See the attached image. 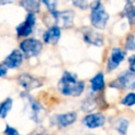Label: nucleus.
<instances>
[{
  "label": "nucleus",
  "instance_id": "1",
  "mask_svg": "<svg viewBox=\"0 0 135 135\" xmlns=\"http://www.w3.org/2000/svg\"><path fill=\"white\" fill-rule=\"evenodd\" d=\"M58 90L65 95L79 96L84 90V83L81 81H78L77 76L70 72L66 71L58 81Z\"/></svg>",
  "mask_w": 135,
  "mask_h": 135
},
{
  "label": "nucleus",
  "instance_id": "2",
  "mask_svg": "<svg viewBox=\"0 0 135 135\" xmlns=\"http://www.w3.org/2000/svg\"><path fill=\"white\" fill-rule=\"evenodd\" d=\"M21 96L24 100L26 109L29 111V116L33 121L41 122L46 115L45 109L42 107V105L38 101H36L33 97L28 94L27 93L21 94Z\"/></svg>",
  "mask_w": 135,
  "mask_h": 135
},
{
  "label": "nucleus",
  "instance_id": "3",
  "mask_svg": "<svg viewBox=\"0 0 135 135\" xmlns=\"http://www.w3.org/2000/svg\"><path fill=\"white\" fill-rule=\"evenodd\" d=\"M91 22L97 29H104L107 23L109 16L100 1H95L91 4Z\"/></svg>",
  "mask_w": 135,
  "mask_h": 135
},
{
  "label": "nucleus",
  "instance_id": "4",
  "mask_svg": "<svg viewBox=\"0 0 135 135\" xmlns=\"http://www.w3.org/2000/svg\"><path fill=\"white\" fill-rule=\"evenodd\" d=\"M20 47L26 57H32L40 54L43 48V44L37 39L28 38L21 42Z\"/></svg>",
  "mask_w": 135,
  "mask_h": 135
},
{
  "label": "nucleus",
  "instance_id": "5",
  "mask_svg": "<svg viewBox=\"0 0 135 135\" xmlns=\"http://www.w3.org/2000/svg\"><path fill=\"white\" fill-rule=\"evenodd\" d=\"M56 26L58 28L66 29L73 26L74 11L72 10H63V11H55L52 13Z\"/></svg>",
  "mask_w": 135,
  "mask_h": 135
},
{
  "label": "nucleus",
  "instance_id": "6",
  "mask_svg": "<svg viewBox=\"0 0 135 135\" xmlns=\"http://www.w3.org/2000/svg\"><path fill=\"white\" fill-rule=\"evenodd\" d=\"M110 86L124 90H133L135 89V74L131 71H124L114 83H111Z\"/></svg>",
  "mask_w": 135,
  "mask_h": 135
},
{
  "label": "nucleus",
  "instance_id": "7",
  "mask_svg": "<svg viewBox=\"0 0 135 135\" xmlns=\"http://www.w3.org/2000/svg\"><path fill=\"white\" fill-rule=\"evenodd\" d=\"M81 32L83 33L85 42H87L88 44L96 45V46L103 45L104 38L101 33L95 32L94 30H93L92 28H89V27H83L81 30Z\"/></svg>",
  "mask_w": 135,
  "mask_h": 135
},
{
  "label": "nucleus",
  "instance_id": "8",
  "mask_svg": "<svg viewBox=\"0 0 135 135\" xmlns=\"http://www.w3.org/2000/svg\"><path fill=\"white\" fill-rule=\"evenodd\" d=\"M35 24V15L33 13H29L26 21L17 27L18 36H29L32 32V27Z\"/></svg>",
  "mask_w": 135,
  "mask_h": 135
},
{
  "label": "nucleus",
  "instance_id": "9",
  "mask_svg": "<svg viewBox=\"0 0 135 135\" xmlns=\"http://www.w3.org/2000/svg\"><path fill=\"white\" fill-rule=\"evenodd\" d=\"M18 81L19 83L25 89L26 91H32L33 89H36L42 85V83L36 78L32 77L30 74H21L19 78H18Z\"/></svg>",
  "mask_w": 135,
  "mask_h": 135
},
{
  "label": "nucleus",
  "instance_id": "10",
  "mask_svg": "<svg viewBox=\"0 0 135 135\" xmlns=\"http://www.w3.org/2000/svg\"><path fill=\"white\" fill-rule=\"evenodd\" d=\"M126 53L119 48H113L111 52V56H109L107 61V70H113L118 67L120 63L124 60Z\"/></svg>",
  "mask_w": 135,
  "mask_h": 135
},
{
  "label": "nucleus",
  "instance_id": "11",
  "mask_svg": "<svg viewBox=\"0 0 135 135\" xmlns=\"http://www.w3.org/2000/svg\"><path fill=\"white\" fill-rule=\"evenodd\" d=\"M84 124L90 129H95L103 126L105 122V118L101 113H94L86 116L83 119Z\"/></svg>",
  "mask_w": 135,
  "mask_h": 135
},
{
  "label": "nucleus",
  "instance_id": "12",
  "mask_svg": "<svg viewBox=\"0 0 135 135\" xmlns=\"http://www.w3.org/2000/svg\"><path fill=\"white\" fill-rule=\"evenodd\" d=\"M23 59V55L19 50H14L11 52V54L4 60V66L9 69L19 67L21 64Z\"/></svg>",
  "mask_w": 135,
  "mask_h": 135
},
{
  "label": "nucleus",
  "instance_id": "13",
  "mask_svg": "<svg viewBox=\"0 0 135 135\" xmlns=\"http://www.w3.org/2000/svg\"><path fill=\"white\" fill-rule=\"evenodd\" d=\"M60 34H61L60 29L56 26H53L44 33L43 37H44V40H45V43L56 45V44L58 42V40H59Z\"/></svg>",
  "mask_w": 135,
  "mask_h": 135
},
{
  "label": "nucleus",
  "instance_id": "14",
  "mask_svg": "<svg viewBox=\"0 0 135 135\" xmlns=\"http://www.w3.org/2000/svg\"><path fill=\"white\" fill-rule=\"evenodd\" d=\"M56 122L61 127H68L71 125L72 123L76 121L77 119V114L75 112H70L66 114H61L56 116Z\"/></svg>",
  "mask_w": 135,
  "mask_h": 135
},
{
  "label": "nucleus",
  "instance_id": "15",
  "mask_svg": "<svg viewBox=\"0 0 135 135\" xmlns=\"http://www.w3.org/2000/svg\"><path fill=\"white\" fill-rule=\"evenodd\" d=\"M122 16L126 17L129 24H135V5L132 2H128L122 11Z\"/></svg>",
  "mask_w": 135,
  "mask_h": 135
},
{
  "label": "nucleus",
  "instance_id": "16",
  "mask_svg": "<svg viewBox=\"0 0 135 135\" xmlns=\"http://www.w3.org/2000/svg\"><path fill=\"white\" fill-rule=\"evenodd\" d=\"M21 6H22L29 13H35V12L40 11V8H41V4L39 1L36 0H24V1H21L20 2Z\"/></svg>",
  "mask_w": 135,
  "mask_h": 135
},
{
  "label": "nucleus",
  "instance_id": "17",
  "mask_svg": "<svg viewBox=\"0 0 135 135\" xmlns=\"http://www.w3.org/2000/svg\"><path fill=\"white\" fill-rule=\"evenodd\" d=\"M91 85L94 92H98L105 87V79L103 73H98L91 80Z\"/></svg>",
  "mask_w": 135,
  "mask_h": 135
},
{
  "label": "nucleus",
  "instance_id": "18",
  "mask_svg": "<svg viewBox=\"0 0 135 135\" xmlns=\"http://www.w3.org/2000/svg\"><path fill=\"white\" fill-rule=\"evenodd\" d=\"M12 107V99L11 98H7L1 105H0V117L5 118L8 116V112Z\"/></svg>",
  "mask_w": 135,
  "mask_h": 135
},
{
  "label": "nucleus",
  "instance_id": "19",
  "mask_svg": "<svg viewBox=\"0 0 135 135\" xmlns=\"http://www.w3.org/2000/svg\"><path fill=\"white\" fill-rule=\"evenodd\" d=\"M128 126H129V122L128 120L124 119V118H121L119 119L116 124V129L119 131L121 134H126L128 129Z\"/></svg>",
  "mask_w": 135,
  "mask_h": 135
},
{
  "label": "nucleus",
  "instance_id": "20",
  "mask_svg": "<svg viewBox=\"0 0 135 135\" xmlns=\"http://www.w3.org/2000/svg\"><path fill=\"white\" fill-rule=\"evenodd\" d=\"M121 104L127 107H131V105H135V94L134 93H131L128 94L125 97L122 99Z\"/></svg>",
  "mask_w": 135,
  "mask_h": 135
},
{
  "label": "nucleus",
  "instance_id": "21",
  "mask_svg": "<svg viewBox=\"0 0 135 135\" xmlns=\"http://www.w3.org/2000/svg\"><path fill=\"white\" fill-rule=\"evenodd\" d=\"M96 107L95 102L94 101L93 99H86L83 103V108L85 110V112H90L92 111L93 109H94Z\"/></svg>",
  "mask_w": 135,
  "mask_h": 135
},
{
  "label": "nucleus",
  "instance_id": "22",
  "mask_svg": "<svg viewBox=\"0 0 135 135\" xmlns=\"http://www.w3.org/2000/svg\"><path fill=\"white\" fill-rule=\"evenodd\" d=\"M126 48L128 50H134L135 49V37L132 34H129L126 40Z\"/></svg>",
  "mask_w": 135,
  "mask_h": 135
},
{
  "label": "nucleus",
  "instance_id": "23",
  "mask_svg": "<svg viewBox=\"0 0 135 135\" xmlns=\"http://www.w3.org/2000/svg\"><path fill=\"white\" fill-rule=\"evenodd\" d=\"M43 3L47 7V8L50 10L51 13L56 11V5H57V2H56V1H54V0H44Z\"/></svg>",
  "mask_w": 135,
  "mask_h": 135
},
{
  "label": "nucleus",
  "instance_id": "24",
  "mask_svg": "<svg viewBox=\"0 0 135 135\" xmlns=\"http://www.w3.org/2000/svg\"><path fill=\"white\" fill-rule=\"evenodd\" d=\"M72 4H73L74 6L77 7V8H81V9H85V8H87L89 6L88 3H87L86 1H84V0H77V1H73Z\"/></svg>",
  "mask_w": 135,
  "mask_h": 135
},
{
  "label": "nucleus",
  "instance_id": "25",
  "mask_svg": "<svg viewBox=\"0 0 135 135\" xmlns=\"http://www.w3.org/2000/svg\"><path fill=\"white\" fill-rule=\"evenodd\" d=\"M4 132L6 135H21L19 132H18L17 129H14V128H12V127H10L9 125L6 126V129H5Z\"/></svg>",
  "mask_w": 135,
  "mask_h": 135
},
{
  "label": "nucleus",
  "instance_id": "26",
  "mask_svg": "<svg viewBox=\"0 0 135 135\" xmlns=\"http://www.w3.org/2000/svg\"><path fill=\"white\" fill-rule=\"evenodd\" d=\"M129 71L135 73V55L129 56Z\"/></svg>",
  "mask_w": 135,
  "mask_h": 135
},
{
  "label": "nucleus",
  "instance_id": "27",
  "mask_svg": "<svg viewBox=\"0 0 135 135\" xmlns=\"http://www.w3.org/2000/svg\"><path fill=\"white\" fill-rule=\"evenodd\" d=\"M8 72V68L6 66H3V65H0V77H2V76H5Z\"/></svg>",
  "mask_w": 135,
  "mask_h": 135
},
{
  "label": "nucleus",
  "instance_id": "28",
  "mask_svg": "<svg viewBox=\"0 0 135 135\" xmlns=\"http://www.w3.org/2000/svg\"><path fill=\"white\" fill-rule=\"evenodd\" d=\"M8 3H11V1H4V2H2V1H0V5H4V4H8Z\"/></svg>",
  "mask_w": 135,
  "mask_h": 135
},
{
  "label": "nucleus",
  "instance_id": "29",
  "mask_svg": "<svg viewBox=\"0 0 135 135\" xmlns=\"http://www.w3.org/2000/svg\"><path fill=\"white\" fill-rule=\"evenodd\" d=\"M45 135H49V134H45Z\"/></svg>",
  "mask_w": 135,
  "mask_h": 135
}]
</instances>
